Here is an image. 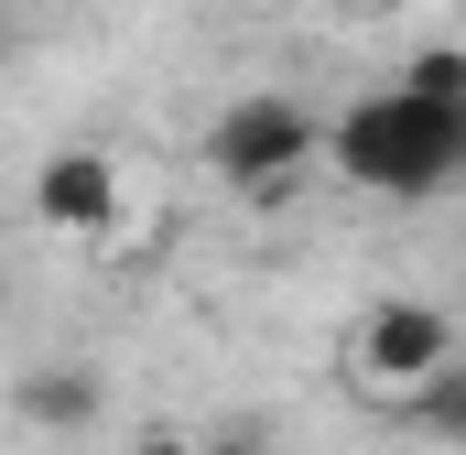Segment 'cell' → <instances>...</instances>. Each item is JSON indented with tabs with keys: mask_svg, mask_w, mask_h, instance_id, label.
Listing matches in <instances>:
<instances>
[{
	"mask_svg": "<svg viewBox=\"0 0 466 455\" xmlns=\"http://www.w3.org/2000/svg\"><path fill=\"white\" fill-rule=\"evenodd\" d=\"M445 369H456V315L434 293H380L348 326V379L380 390V401H423Z\"/></svg>",
	"mask_w": 466,
	"mask_h": 455,
	"instance_id": "3957f363",
	"label": "cell"
},
{
	"mask_svg": "<svg viewBox=\"0 0 466 455\" xmlns=\"http://www.w3.org/2000/svg\"><path fill=\"white\" fill-rule=\"evenodd\" d=\"M326 163L369 196H445V185H466V109L412 98V87H369V98H348Z\"/></svg>",
	"mask_w": 466,
	"mask_h": 455,
	"instance_id": "6da1fadb",
	"label": "cell"
},
{
	"mask_svg": "<svg viewBox=\"0 0 466 455\" xmlns=\"http://www.w3.org/2000/svg\"><path fill=\"white\" fill-rule=\"evenodd\" d=\"M33 217L55 238H109V228H130V185L98 141H66V152L33 163Z\"/></svg>",
	"mask_w": 466,
	"mask_h": 455,
	"instance_id": "277c9868",
	"label": "cell"
},
{
	"mask_svg": "<svg viewBox=\"0 0 466 455\" xmlns=\"http://www.w3.org/2000/svg\"><path fill=\"white\" fill-rule=\"evenodd\" d=\"M98 369H76V358H55V369H22V390H11V412L33 423V434H87L98 423Z\"/></svg>",
	"mask_w": 466,
	"mask_h": 455,
	"instance_id": "5b68a950",
	"label": "cell"
},
{
	"mask_svg": "<svg viewBox=\"0 0 466 455\" xmlns=\"http://www.w3.org/2000/svg\"><path fill=\"white\" fill-rule=\"evenodd\" d=\"M412 412H423V423H434V434L466 455V358L445 369V379H434V390H423V401H412Z\"/></svg>",
	"mask_w": 466,
	"mask_h": 455,
	"instance_id": "52a82bcc",
	"label": "cell"
},
{
	"mask_svg": "<svg viewBox=\"0 0 466 455\" xmlns=\"http://www.w3.org/2000/svg\"><path fill=\"white\" fill-rule=\"evenodd\" d=\"M260 11H304V0H260Z\"/></svg>",
	"mask_w": 466,
	"mask_h": 455,
	"instance_id": "30bf717a",
	"label": "cell"
},
{
	"mask_svg": "<svg viewBox=\"0 0 466 455\" xmlns=\"http://www.w3.org/2000/svg\"><path fill=\"white\" fill-rule=\"evenodd\" d=\"M207 455H271V434H249V423H218V434H207Z\"/></svg>",
	"mask_w": 466,
	"mask_h": 455,
	"instance_id": "ba28073f",
	"label": "cell"
},
{
	"mask_svg": "<svg viewBox=\"0 0 466 455\" xmlns=\"http://www.w3.org/2000/svg\"><path fill=\"white\" fill-rule=\"evenodd\" d=\"M390 87H412V98H445L466 109V44H423V55H401V76Z\"/></svg>",
	"mask_w": 466,
	"mask_h": 455,
	"instance_id": "8992f818",
	"label": "cell"
},
{
	"mask_svg": "<svg viewBox=\"0 0 466 455\" xmlns=\"http://www.w3.org/2000/svg\"><path fill=\"white\" fill-rule=\"evenodd\" d=\"M326 141H337V119H315L293 87H249V98H228V109L207 119V174L228 185V196H249V207H271V196H293L315 163H326Z\"/></svg>",
	"mask_w": 466,
	"mask_h": 455,
	"instance_id": "7a4b0ae2",
	"label": "cell"
},
{
	"mask_svg": "<svg viewBox=\"0 0 466 455\" xmlns=\"http://www.w3.org/2000/svg\"><path fill=\"white\" fill-rule=\"evenodd\" d=\"M130 455H207V445H185L174 423H152V434H141V445H130Z\"/></svg>",
	"mask_w": 466,
	"mask_h": 455,
	"instance_id": "9c48e42d",
	"label": "cell"
},
{
	"mask_svg": "<svg viewBox=\"0 0 466 455\" xmlns=\"http://www.w3.org/2000/svg\"><path fill=\"white\" fill-rule=\"evenodd\" d=\"M337 11H380V0H337Z\"/></svg>",
	"mask_w": 466,
	"mask_h": 455,
	"instance_id": "8fae6325",
	"label": "cell"
}]
</instances>
